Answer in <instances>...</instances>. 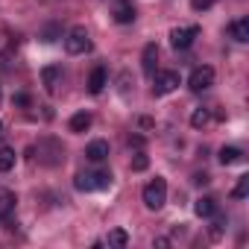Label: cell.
Returning a JSON list of instances; mask_svg holds the SVG:
<instances>
[{
    "label": "cell",
    "instance_id": "21",
    "mask_svg": "<svg viewBox=\"0 0 249 249\" xmlns=\"http://www.w3.org/2000/svg\"><path fill=\"white\" fill-rule=\"evenodd\" d=\"M147 167H150V159H147L144 153H138V156L132 159V170H135V173H141V170H147Z\"/></svg>",
    "mask_w": 249,
    "mask_h": 249
},
{
    "label": "cell",
    "instance_id": "5",
    "mask_svg": "<svg viewBox=\"0 0 249 249\" xmlns=\"http://www.w3.org/2000/svg\"><path fill=\"white\" fill-rule=\"evenodd\" d=\"M179 82H182L179 71H159V73H156L153 94H156V97H161V94H170V91H176V88H179Z\"/></svg>",
    "mask_w": 249,
    "mask_h": 249
},
{
    "label": "cell",
    "instance_id": "12",
    "mask_svg": "<svg viewBox=\"0 0 249 249\" xmlns=\"http://www.w3.org/2000/svg\"><path fill=\"white\" fill-rule=\"evenodd\" d=\"M194 214H196V217H214V214H217V202H214L211 196H199V199L194 202Z\"/></svg>",
    "mask_w": 249,
    "mask_h": 249
},
{
    "label": "cell",
    "instance_id": "2",
    "mask_svg": "<svg viewBox=\"0 0 249 249\" xmlns=\"http://www.w3.org/2000/svg\"><path fill=\"white\" fill-rule=\"evenodd\" d=\"M144 205L150 208V211H159L164 202H167V182L161 179V176H156L153 182H147V188H144Z\"/></svg>",
    "mask_w": 249,
    "mask_h": 249
},
{
    "label": "cell",
    "instance_id": "14",
    "mask_svg": "<svg viewBox=\"0 0 249 249\" xmlns=\"http://www.w3.org/2000/svg\"><path fill=\"white\" fill-rule=\"evenodd\" d=\"M88 126H91V114H88V111H76V114L71 117V132L79 135V132H85Z\"/></svg>",
    "mask_w": 249,
    "mask_h": 249
},
{
    "label": "cell",
    "instance_id": "1",
    "mask_svg": "<svg viewBox=\"0 0 249 249\" xmlns=\"http://www.w3.org/2000/svg\"><path fill=\"white\" fill-rule=\"evenodd\" d=\"M73 185H76V191H82V194L106 191V188H111V173H108V170H97V173H76Z\"/></svg>",
    "mask_w": 249,
    "mask_h": 249
},
{
    "label": "cell",
    "instance_id": "23",
    "mask_svg": "<svg viewBox=\"0 0 249 249\" xmlns=\"http://www.w3.org/2000/svg\"><path fill=\"white\" fill-rule=\"evenodd\" d=\"M56 36H62V30H59L56 24H50V27L44 30V41H56Z\"/></svg>",
    "mask_w": 249,
    "mask_h": 249
},
{
    "label": "cell",
    "instance_id": "9",
    "mask_svg": "<svg viewBox=\"0 0 249 249\" xmlns=\"http://www.w3.org/2000/svg\"><path fill=\"white\" fill-rule=\"evenodd\" d=\"M106 85H108V73H106V68H94L91 76H88V91H91V94H100Z\"/></svg>",
    "mask_w": 249,
    "mask_h": 249
},
{
    "label": "cell",
    "instance_id": "29",
    "mask_svg": "<svg viewBox=\"0 0 249 249\" xmlns=\"http://www.w3.org/2000/svg\"><path fill=\"white\" fill-rule=\"evenodd\" d=\"M156 246H170V237H156Z\"/></svg>",
    "mask_w": 249,
    "mask_h": 249
},
{
    "label": "cell",
    "instance_id": "11",
    "mask_svg": "<svg viewBox=\"0 0 249 249\" xmlns=\"http://www.w3.org/2000/svg\"><path fill=\"white\" fill-rule=\"evenodd\" d=\"M156 59H159V47L156 44H147L144 47V56H141V65H144V73L147 76L156 73Z\"/></svg>",
    "mask_w": 249,
    "mask_h": 249
},
{
    "label": "cell",
    "instance_id": "19",
    "mask_svg": "<svg viewBox=\"0 0 249 249\" xmlns=\"http://www.w3.org/2000/svg\"><path fill=\"white\" fill-rule=\"evenodd\" d=\"M246 194H249V176H240L237 185L231 188V199H246Z\"/></svg>",
    "mask_w": 249,
    "mask_h": 249
},
{
    "label": "cell",
    "instance_id": "8",
    "mask_svg": "<svg viewBox=\"0 0 249 249\" xmlns=\"http://www.w3.org/2000/svg\"><path fill=\"white\" fill-rule=\"evenodd\" d=\"M111 15H114L117 24H132L135 21V6L129 3V0H117L114 9H111Z\"/></svg>",
    "mask_w": 249,
    "mask_h": 249
},
{
    "label": "cell",
    "instance_id": "16",
    "mask_svg": "<svg viewBox=\"0 0 249 249\" xmlns=\"http://www.w3.org/2000/svg\"><path fill=\"white\" fill-rule=\"evenodd\" d=\"M106 243H108V246H117V249H123V246L129 243V234L123 231V229H111V231H108V237H106Z\"/></svg>",
    "mask_w": 249,
    "mask_h": 249
},
{
    "label": "cell",
    "instance_id": "18",
    "mask_svg": "<svg viewBox=\"0 0 249 249\" xmlns=\"http://www.w3.org/2000/svg\"><path fill=\"white\" fill-rule=\"evenodd\" d=\"M15 202H18L15 194H9V191H6V194H0V217H3V220L15 211Z\"/></svg>",
    "mask_w": 249,
    "mask_h": 249
},
{
    "label": "cell",
    "instance_id": "30",
    "mask_svg": "<svg viewBox=\"0 0 249 249\" xmlns=\"http://www.w3.org/2000/svg\"><path fill=\"white\" fill-rule=\"evenodd\" d=\"M0 132H3V123H0Z\"/></svg>",
    "mask_w": 249,
    "mask_h": 249
},
{
    "label": "cell",
    "instance_id": "15",
    "mask_svg": "<svg viewBox=\"0 0 249 249\" xmlns=\"http://www.w3.org/2000/svg\"><path fill=\"white\" fill-rule=\"evenodd\" d=\"M217 159H220V164H223V167H226V164H237V161H240V159H243V153H240V150H237V147H223V150H220V156H217Z\"/></svg>",
    "mask_w": 249,
    "mask_h": 249
},
{
    "label": "cell",
    "instance_id": "20",
    "mask_svg": "<svg viewBox=\"0 0 249 249\" xmlns=\"http://www.w3.org/2000/svg\"><path fill=\"white\" fill-rule=\"evenodd\" d=\"M208 117H211L208 108H194V114H191V126H194V129H202L205 123H208Z\"/></svg>",
    "mask_w": 249,
    "mask_h": 249
},
{
    "label": "cell",
    "instance_id": "26",
    "mask_svg": "<svg viewBox=\"0 0 249 249\" xmlns=\"http://www.w3.org/2000/svg\"><path fill=\"white\" fill-rule=\"evenodd\" d=\"M208 182H211V176H208V173H196V176H194V185H199V188H202V185H208Z\"/></svg>",
    "mask_w": 249,
    "mask_h": 249
},
{
    "label": "cell",
    "instance_id": "3",
    "mask_svg": "<svg viewBox=\"0 0 249 249\" xmlns=\"http://www.w3.org/2000/svg\"><path fill=\"white\" fill-rule=\"evenodd\" d=\"M88 47H91V41H88L85 27H73V30L65 36V50H68L71 56H79V53H85Z\"/></svg>",
    "mask_w": 249,
    "mask_h": 249
},
{
    "label": "cell",
    "instance_id": "13",
    "mask_svg": "<svg viewBox=\"0 0 249 249\" xmlns=\"http://www.w3.org/2000/svg\"><path fill=\"white\" fill-rule=\"evenodd\" d=\"M229 33H231V38H234V41H240V44H246V41H249V21H246V18H240V21H234V24L229 27Z\"/></svg>",
    "mask_w": 249,
    "mask_h": 249
},
{
    "label": "cell",
    "instance_id": "7",
    "mask_svg": "<svg viewBox=\"0 0 249 249\" xmlns=\"http://www.w3.org/2000/svg\"><path fill=\"white\" fill-rule=\"evenodd\" d=\"M41 82H44V91L47 94H56V88L62 85V68L59 65H47L41 71Z\"/></svg>",
    "mask_w": 249,
    "mask_h": 249
},
{
    "label": "cell",
    "instance_id": "6",
    "mask_svg": "<svg viewBox=\"0 0 249 249\" xmlns=\"http://www.w3.org/2000/svg\"><path fill=\"white\" fill-rule=\"evenodd\" d=\"M196 36H199V27H176V30H170V47L173 50H188Z\"/></svg>",
    "mask_w": 249,
    "mask_h": 249
},
{
    "label": "cell",
    "instance_id": "24",
    "mask_svg": "<svg viewBox=\"0 0 249 249\" xmlns=\"http://www.w3.org/2000/svg\"><path fill=\"white\" fill-rule=\"evenodd\" d=\"M12 103H15V106H30L33 100H30V94H15V97H12Z\"/></svg>",
    "mask_w": 249,
    "mask_h": 249
},
{
    "label": "cell",
    "instance_id": "10",
    "mask_svg": "<svg viewBox=\"0 0 249 249\" xmlns=\"http://www.w3.org/2000/svg\"><path fill=\"white\" fill-rule=\"evenodd\" d=\"M85 156H88V161H103V159H108V141H103V138L91 141L88 150H85Z\"/></svg>",
    "mask_w": 249,
    "mask_h": 249
},
{
    "label": "cell",
    "instance_id": "27",
    "mask_svg": "<svg viewBox=\"0 0 249 249\" xmlns=\"http://www.w3.org/2000/svg\"><path fill=\"white\" fill-rule=\"evenodd\" d=\"M129 147L141 150V147H144V138H141V135H132V138H129Z\"/></svg>",
    "mask_w": 249,
    "mask_h": 249
},
{
    "label": "cell",
    "instance_id": "17",
    "mask_svg": "<svg viewBox=\"0 0 249 249\" xmlns=\"http://www.w3.org/2000/svg\"><path fill=\"white\" fill-rule=\"evenodd\" d=\"M15 167V150L12 147H0V173H6Z\"/></svg>",
    "mask_w": 249,
    "mask_h": 249
},
{
    "label": "cell",
    "instance_id": "22",
    "mask_svg": "<svg viewBox=\"0 0 249 249\" xmlns=\"http://www.w3.org/2000/svg\"><path fill=\"white\" fill-rule=\"evenodd\" d=\"M191 6H194V12H205L214 6V0H191Z\"/></svg>",
    "mask_w": 249,
    "mask_h": 249
},
{
    "label": "cell",
    "instance_id": "25",
    "mask_svg": "<svg viewBox=\"0 0 249 249\" xmlns=\"http://www.w3.org/2000/svg\"><path fill=\"white\" fill-rule=\"evenodd\" d=\"M223 226H226V220H214V226H211V237H220V234H223Z\"/></svg>",
    "mask_w": 249,
    "mask_h": 249
},
{
    "label": "cell",
    "instance_id": "4",
    "mask_svg": "<svg viewBox=\"0 0 249 249\" xmlns=\"http://www.w3.org/2000/svg\"><path fill=\"white\" fill-rule=\"evenodd\" d=\"M214 85V68H208V65H199V68H194L191 71V76H188V88L191 91H205V88H211Z\"/></svg>",
    "mask_w": 249,
    "mask_h": 249
},
{
    "label": "cell",
    "instance_id": "28",
    "mask_svg": "<svg viewBox=\"0 0 249 249\" xmlns=\"http://www.w3.org/2000/svg\"><path fill=\"white\" fill-rule=\"evenodd\" d=\"M138 123H141V129H150V126H153V120H150V117H141Z\"/></svg>",
    "mask_w": 249,
    "mask_h": 249
}]
</instances>
